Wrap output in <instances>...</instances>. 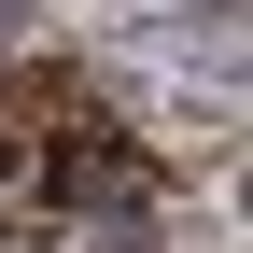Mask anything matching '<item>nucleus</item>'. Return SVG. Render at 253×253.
<instances>
[{
	"instance_id": "obj_1",
	"label": "nucleus",
	"mask_w": 253,
	"mask_h": 253,
	"mask_svg": "<svg viewBox=\"0 0 253 253\" xmlns=\"http://www.w3.org/2000/svg\"><path fill=\"white\" fill-rule=\"evenodd\" d=\"M28 169H42V197H56V211H141V197H155V155L126 141L99 99H84V113H56Z\"/></svg>"
},
{
	"instance_id": "obj_2",
	"label": "nucleus",
	"mask_w": 253,
	"mask_h": 253,
	"mask_svg": "<svg viewBox=\"0 0 253 253\" xmlns=\"http://www.w3.org/2000/svg\"><path fill=\"white\" fill-rule=\"evenodd\" d=\"M56 113H84V71H56V56H14V71H0V169H28Z\"/></svg>"
}]
</instances>
